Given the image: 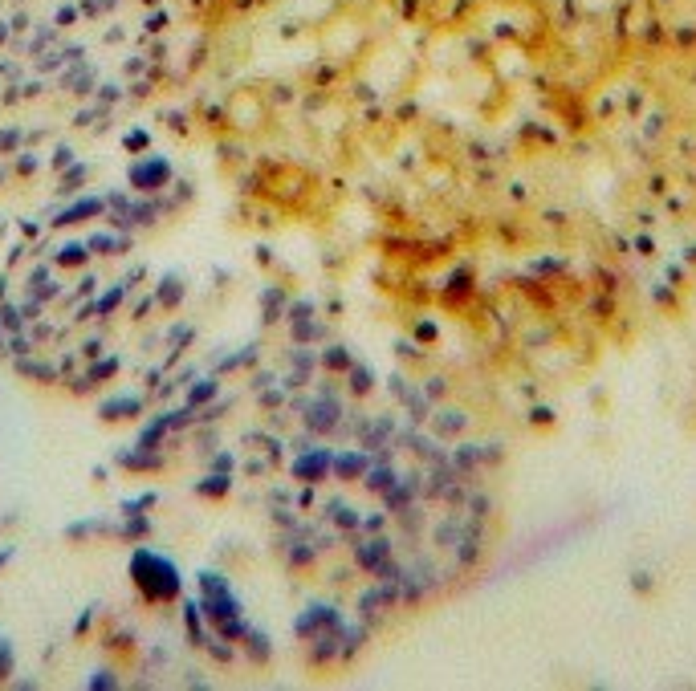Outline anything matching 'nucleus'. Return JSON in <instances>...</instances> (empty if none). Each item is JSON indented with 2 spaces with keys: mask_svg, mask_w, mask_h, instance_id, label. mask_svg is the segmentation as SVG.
I'll return each instance as SVG.
<instances>
[{
  "mask_svg": "<svg viewBox=\"0 0 696 691\" xmlns=\"http://www.w3.org/2000/svg\"><path fill=\"white\" fill-rule=\"evenodd\" d=\"M387 484H391V472H375V476H371V488H379V492H383Z\"/></svg>",
  "mask_w": 696,
  "mask_h": 691,
  "instance_id": "12",
  "label": "nucleus"
},
{
  "mask_svg": "<svg viewBox=\"0 0 696 691\" xmlns=\"http://www.w3.org/2000/svg\"><path fill=\"white\" fill-rule=\"evenodd\" d=\"M131 582L139 586V594L147 602H175L179 598V569L151 549L131 553Z\"/></svg>",
  "mask_w": 696,
  "mask_h": 691,
  "instance_id": "1",
  "label": "nucleus"
},
{
  "mask_svg": "<svg viewBox=\"0 0 696 691\" xmlns=\"http://www.w3.org/2000/svg\"><path fill=\"white\" fill-rule=\"evenodd\" d=\"M98 212H102V204H98V200H82V204H74V208H65V212H61V220H57V224H82V220H86V216H98Z\"/></svg>",
  "mask_w": 696,
  "mask_h": 691,
  "instance_id": "5",
  "label": "nucleus"
},
{
  "mask_svg": "<svg viewBox=\"0 0 696 691\" xmlns=\"http://www.w3.org/2000/svg\"><path fill=\"white\" fill-rule=\"evenodd\" d=\"M330 464H334V456H330V451H309V456H298V460H294V476L314 484V480H322V476H326Z\"/></svg>",
  "mask_w": 696,
  "mask_h": 691,
  "instance_id": "3",
  "label": "nucleus"
},
{
  "mask_svg": "<svg viewBox=\"0 0 696 691\" xmlns=\"http://www.w3.org/2000/svg\"><path fill=\"white\" fill-rule=\"evenodd\" d=\"M8 671H12V650L8 643H0V679H8Z\"/></svg>",
  "mask_w": 696,
  "mask_h": 691,
  "instance_id": "9",
  "label": "nucleus"
},
{
  "mask_svg": "<svg viewBox=\"0 0 696 691\" xmlns=\"http://www.w3.org/2000/svg\"><path fill=\"white\" fill-rule=\"evenodd\" d=\"M216 394V383H204L200 390H192V403H204V398H212Z\"/></svg>",
  "mask_w": 696,
  "mask_h": 691,
  "instance_id": "11",
  "label": "nucleus"
},
{
  "mask_svg": "<svg viewBox=\"0 0 696 691\" xmlns=\"http://www.w3.org/2000/svg\"><path fill=\"white\" fill-rule=\"evenodd\" d=\"M86 260V248L82 244H65L61 253H57V264H82Z\"/></svg>",
  "mask_w": 696,
  "mask_h": 691,
  "instance_id": "8",
  "label": "nucleus"
},
{
  "mask_svg": "<svg viewBox=\"0 0 696 691\" xmlns=\"http://www.w3.org/2000/svg\"><path fill=\"white\" fill-rule=\"evenodd\" d=\"M196 492H200V496H224V492H228V480H224V476H208L204 484H196Z\"/></svg>",
  "mask_w": 696,
  "mask_h": 691,
  "instance_id": "7",
  "label": "nucleus"
},
{
  "mask_svg": "<svg viewBox=\"0 0 696 691\" xmlns=\"http://www.w3.org/2000/svg\"><path fill=\"white\" fill-rule=\"evenodd\" d=\"M362 468H367V460H362V456H354V451H350V456H338V460H334V472L342 476V480L358 476Z\"/></svg>",
  "mask_w": 696,
  "mask_h": 691,
  "instance_id": "6",
  "label": "nucleus"
},
{
  "mask_svg": "<svg viewBox=\"0 0 696 691\" xmlns=\"http://www.w3.org/2000/svg\"><path fill=\"white\" fill-rule=\"evenodd\" d=\"M159 301H167V305L179 301V281H167V289H159Z\"/></svg>",
  "mask_w": 696,
  "mask_h": 691,
  "instance_id": "10",
  "label": "nucleus"
},
{
  "mask_svg": "<svg viewBox=\"0 0 696 691\" xmlns=\"http://www.w3.org/2000/svg\"><path fill=\"white\" fill-rule=\"evenodd\" d=\"M371 383H367V370H354V390H367Z\"/></svg>",
  "mask_w": 696,
  "mask_h": 691,
  "instance_id": "13",
  "label": "nucleus"
},
{
  "mask_svg": "<svg viewBox=\"0 0 696 691\" xmlns=\"http://www.w3.org/2000/svg\"><path fill=\"white\" fill-rule=\"evenodd\" d=\"M139 407H143L139 398H127V394H123V398H114V403H106V407H102V419H131Z\"/></svg>",
  "mask_w": 696,
  "mask_h": 691,
  "instance_id": "4",
  "label": "nucleus"
},
{
  "mask_svg": "<svg viewBox=\"0 0 696 691\" xmlns=\"http://www.w3.org/2000/svg\"><path fill=\"white\" fill-rule=\"evenodd\" d=\"M167 179H172V163L167 159H147V163L131 167V183L139 191H159Z\"/></svg>",
  "mask_w": 696,
  "mask_h": 691,
  "instance_id": "2",
  "label": "nucleus"
}]
</instances>
